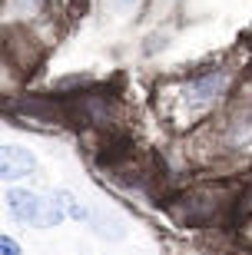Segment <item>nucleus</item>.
Segmentation results:
<instances>
[{
    "instance_id": "f257e3e1",
    "label": "nucleus",
    "mask_w": 252,
    "mask_h": 255,
    "mask_svg": "<svg viewBox=\"0 0 252 255\" xmlns=\"http://www.w3.org/2000/svg\"><path fill=\"white\" fill-rule=\"evenodd\" d=\"M7 209L10 216L27 222V226H37V229H50L63 219V209H53V202L37 192H27V189H10L7 192Z\"/></svg>"
},
{
    "instance_id": "f03ea898",
    "label": "nucleus",
    "mask_w": 252,
    "mask_h": 255,
    "mask_svg": "<svg viewBox=\"0 0 252 255\" xmlns=\"http://www.w3.org/2000/svg\"><path fill=\"white\" fill-rule=\"evenodd\" d=\"M37 169V159L30 156L23 146H3V182H17V179H23V176H30V172Z\"/></svg>"
},
{
    "instance_id": "7ed1b4c3",
    "label": "nucleus",
    "mask_w": 252,
    "mask_h": 255,
    "mask_svg": "<svg viewBox=\"0 0 252 255\" xmlns=\"http://www.w3.org/2000/svg\"><path fill=\"white\" fill-rule=\"evenodd\" d=\"M226 86V76L223 73H206V76H196V83L186 86V100L193 106H209L216 96L223 93Z\"/></svg>"
},
{
    "instance_id": "20e7f679",
    "label": "nucleus",
    "mask_w": 252,
    "mask_h": 255,
    "mask_svg": "<svg viewBox=\"0 0 252 255\" xmlns=\"http://www.w3.org/2000/svg\"><path fill=\"white\" fill-rule=\"evenodd\" d=\"M0 255H20V246L10 236H0Z\"/></svg>"
}]
</instances>
